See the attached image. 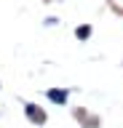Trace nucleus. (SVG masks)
Returning <instances> with one entry per match:
<instances>
[{
	"label": "nucleus",
	"mask_w": 123,
	"mask_h": 128,
	"mask_svg": "<svg viewBox=\"0 0 123 128\" xmlns=\"http://www.w3.org/2000/svg\"><path fill=\"white\" fill-rule=\"evenodd\" d=\"M48 96L54 99V102H64V99H67V94H64V91H48Z\"/></svg>",
	"instance_id": "obj_1"
}]
</instances>
